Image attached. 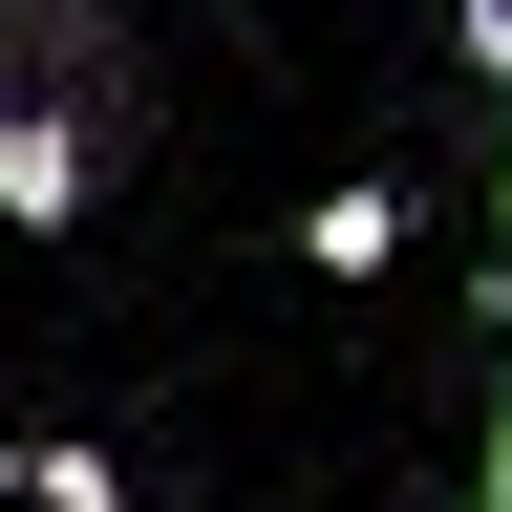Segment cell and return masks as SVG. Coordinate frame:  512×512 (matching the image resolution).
<instances>
[{"label": "cell", "mask_w": 512, "mask_h": 512, "mask_svg": "<svg viewBox=\"0 0 512 512\" xmlns=\"http://www.w3.org/2000/svg\"><path fill=\"white\" fill-rule=\"evenodd\" d=\"M384 235H406L384 192H320V214H299V256H320V278H384Z\"/></svg>", "instance_id": "cell-4"}, {"label": "cell", "mask_w": 512, "mask_h": 512, "mask_svg": "<svg viewBox=\"0 0 512 512\" xmlns=\"http://www.w3.org/2000/svg\"><path fill=\"white\" fill-rule=\"evenodd\" d=\"M448 43H470V86H491V278H512V0H448Z\"/></svg>", "instance_id": "cell-2"}, {"label": "cell", "mask_w": 512, "mask_h": 512, "mask_svg": "<svg viewBox=\"0 0 512 512\" xmlns=\"http://www.w3.org/2000/svg\"><path fill=\"white\" fill-rule=\"evenodd\" d=\"M0 491H22V512H128L107 448H0Z\"/></svg>", "instance_id": "cell-3"}, {"label": "cell", "mask_w": 512, "mask_h": 512, "mask_svg": "<svg viewBox=\"0 0 512 512\" xmlns=\"http://www.w3.org/2000/svg\"><path fill=\"white\" fill-rule=\"evenodd\" d=\"M470 512H512V278H491V448H470Z\"/></svg>", "instance_id": "cell-5"}, {"label": "cell", "mask_w": 512, "mask_h": 512, "mask_svg": "<svg viewBox=\"0 0 512 512\" xmlns=\"http://www.w3.org/2000/svg\"><path fill=\"white\" fill-rule=\"evenodd\" d=\"M0 86H43V107H86L107 150L150 128V86H128V22H107V0H0Z\"/></svg>", "instance_id": "cell-1"}]
</instances>
